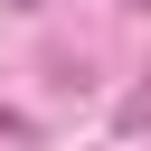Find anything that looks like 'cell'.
<instances>
[{
	"mask_svg": "<svg viewBox=\"0 0 151 151\" xmlns=\"http://www.w3.org/2000/svg\"><path fill=\"white\" fill-rule=\"evenodd\" d=\"M9 9H38V0H9Z\"/></svg>",
	"mask_w": 151,
	"mask_h": 151,
	"instance_id": "1",
	"label": "cell"
}]
</instances>
